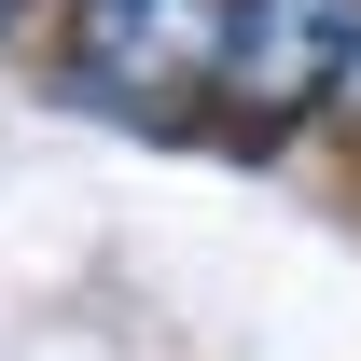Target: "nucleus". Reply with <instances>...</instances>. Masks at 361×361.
Listing matches in <instances>:
<instances>
[{
	"mask_svg": "<svg viewBox=\"0 0 361 361\" xmlns=\"http://www.w3.org/2000/svg\"><path fill=\"white\" fill-rule=\"evenodd\" d=\"M223 14L236 0H56V97L126 139H209V84H223Z\"/></svg>",
	"mask_w": 361,
	"mask_h": 361,
	"instance_id": "1",
	"label": "nucleus"
},
{
	"mask_svg": "<svg viewBox=\"0 0 361 361\" xmlns=\"http://www.w3.org/2000/svg\"><path fill=\"white\" fill-rule=\"evenodd\" d=\"M14 14H56V0H0V28H14Z\"/></svg>",
	"mask_w": 361,
	"mask_h": 361,
	"instance_id": "4",
	"label": "nucleus"
},
{
	"mask_svg": "<svg viewBox=\"0 0 361 361\" xmlns=\"http://www.w3.org/2000/svg\"><path fill=\"white\" fill-rule=\"evenodd\" d=\"M348 84H361V0H236L223 84H209V153L278 167L292 139L348 126Z\"/></svg>",
	"mask_w": 361,
	"mask_h": 361,
	"instance_id": "2",
	"label": "nucleus"
},
{
	"mask_svg": "<svg viewBox=\"0 0 361 361\" xmlns=\"http://www.w3.org/2000/svg\"><path fill=\"white\" fill-rule=\"evenodd\" d=\"M334 139H348V153H361V84H348V126H334Z\"/></svg>",
	"mask_w": 361,
	"mask_h": 361,
	"instance_id": "3",
	"label": "nucleus"
}]
</instances>
